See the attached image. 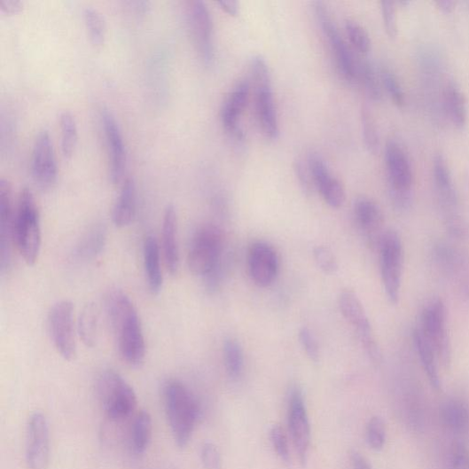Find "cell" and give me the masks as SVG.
<instances>
[{"mask_svg":"<svg viewBox=\"0 0 469 469\" xmlns=\"http://www.w3.org/2000/svg\"><path fill=\"white\" fill-rule=\"evenodd\" d=\"M106 310L124 362L131 367L142 366L146 356L145 339L131 299L121 290L109 292Z\"/></svg>","mask_w":469,"mask_h":469,"instance_id":"obj_1","label":"cell"},{"mask_svg":"<svg viewBox=\"0 0 469 469\" xmlns=\"http://www.w3.org/2000/svg\"><path fill=\"white\" fill-rule=\"evenodd\" d=\"M165 411L175 442L180 449L188 446L201 418V407L194 395L177 379L163 386Z\"/></svg>","mask_w":469,"mask_h":469,"instance_id":"obj_2","label":"cell"},{"mask_svg":"<svg viewBox=\"0 0 469 469\" xmlns=\"http://www.w3.org/2000/svg\"><path fill=\"white\" fill-rule=\"evenodd\" d=\"M14 245L27 265L38 261L42 246L40 213L33 192L23 189L14 223Z\"/></svg>","mask_w":469,"mask_h":469,"instance_id":"obj_3","label":"cell"},{"mask_svg":"<svg viewBox=\"0 0 469 469\" xmlns=\"http://www.w3.org/2000/svg\"><path fill=\"white\" fill-rule=\"evenodd\" d=\"M385 164L394 205L401 210L409 208L413 199L415 175L410 157L399 143L392 140L386 145Z\"/></svg>","mask_w":469,"mask_h":469,"instance_id":"obj_4","label":"cell"},{"mask_svg":"<svg viewBox=\"0 0 469 469\" xmlns=\"http://www.w3.org/2000/svg\"><path fill=\"white\" fill-rule=\"evenodd\" d=\"M97 388L100 403L109 419L122 421L132 415L137 403V395L120 373L105 371L98 379Z\"/></svg>","mask_w":469,"mask_h":469,"instance_id":"obj_5","label":"cell"},{"mask_svg":"<svg viewBox=\"0 0 469 469\" xmlns=\"http://www.w3.org/2000/svg\"><path fill=\"white\" fill-rule=\"evenodd\" d=\"M224 245L222 229L215 225L200 228L192 238L188 253L192 273L205 278L223 258Z\"/></svg>","mask_w":469,"mask_h":469,"instance_id":"obj_6","label":"cell"},{"mask_svg":"<svg viewBox=\"0 0 469 469\" xmlns=\"http://www.w3.org/2000/svg\"><path fill=\"white\" fill-rule=\"evenodd\" d=\"M252 74L256 90V113L263 134L270 140L278 139L280 134L276 112L271 77L269 66L261 55L252 59Z\"/></svg>","mask_w":469,"mask_h":469,"instance_id":"obj_7","label":"cell"},{"mask_svg":"<svg viewBox=\"0 0 469 469\" xmlns=\"http://www.w3.org/2000/svg\"><path fill=\"white\" fill-rule=\"evenodd\" d=\"M378 248L384 290L390 301L396 305L401 294L403 265L401 238L395 231H386Z\"/></svg>","mask_w":469,"mask_h":469,"instance_id":"obj_8","label":"cell"},{"mask_svg":"<svg viewBox=\"0 0 469 469\" xmlns=\"http://www.w3.org/2000/svg\"><path fill=\"white\" fill-rule=\"evenodd\" d=\"M339 307L345 319L355 329L371 362L375 365L380 364L382 357L380 348L360 298L352 291H342L339 295Z\"/></svg>","mask_w":469,"mask_h":469,"instance_id":"obj_9","label":"cell"},{"mask_svg":"<svg viewBox=\"0 0 469 469\" xmlns=\"http://www.w3.org/2000/svg\"><path fill=\"white\" fill-rule=\"evenodd\" d=\"M422 333L433 347L438 360L444 366L451 361V344L448 327V312L444 301L431 300L422 314Z\"/></svg>","mask_w":469,"mask_h":469,"instance_id":"obj_10","label":"cell"},{"mask_svg":"<svg viewBox=\"0 0 469 469\" xmlns=\"http://www.w3.org/2000/svg\"><path fill=\"white\" fill-rule=\"evenodd\" d=\"M74 327L73 302L63 300L55 303L48 315L49 334L54 348L67 362H73L77 355Z\"/></svg>","mask_w":469,"mask_h":469,"instance_id":"obj_11","label":"cell"},{"mask_svg":"<svg viewBox=\"0 0 469 469\" xmlns=\"http://www.w3.org/2000/svg\"><path fill=\"white\" fill-rule=\"evenodd\" d=\"M287 420L294 450L300 463L305 465L310 452L311 426L305 395L297 385L289 394Z\"/></svg>","mask_w":469,"mask_h":469,"instance_id":"obj_12","label":"cell"},{"mask_svg":"<svg viewBox=\"0 0 469 469\" xmlns=\"http://www.w3.org/2000/svg\"><path fill=\"white\" fill-rule=\"evenodd\" d=\"M433 176L436 194L449 229L456 235H463L465 228L457 211V192L449 164L442 154H437L434 159Z\"/></svg>","mask_w":469,"mask_h":469,"instance_id":"obj_13","label":"cell"},{"mask_svg":"<svg viewBox=\"0 0 469 469\" xmlns=\"http://www.w3.org/2000/svg\"><path fill=\"white\" fill-rule=\"evenodd\" d=\"M26 464L29 469H48L51 457L50 426L47 418L35 411L27 420L26 430Z\"/></svg>","mask_w":469,"mask_h":469,"instance_id":"obj_14","label":"cell"},{"mask_svg":"<svg viewBox=\"0 0 469 469\" xmlns=\"http://www.w3.org/2000/svg\"><path fill=\"white\" fill-rule=\"evenodd\" d=\"M314 11L322 32L326 38L331 51L335 54L338 67L342 75L348 81H352L357 75V66L353 55L342 38L336 23L331 18L330 13L324 3L314 4Z\"/></svg>","mask_w":469,"mask_h":469,"instance_id":"obj_15","label":"cell"},{"mask_svg":"<svg viewBox=\"0 0 469 469\" xmlns=\"http://www.w3.org/2000/svg\"><path fill=\"white\" fill-rule=\"evenodd\" d=\"M100 119L108 157L109 177L113 184H120L124 181L127 167L123 135L114 115L108 109H101Z\"/></svg>","mask_w":469,"mask_h":469,"instance_id":"obj_16","label":"cell"},{"mask_svg":"<svg viewBox=\"0 0 469 469\" xmlns=\"http://www.w3.org/2000/svg\"><path fill=\"white\" fill-rule=\"evenodd\" d=\"M187 17L199 57L206 66H211L215 60L214 24L207 4L199 0L189 3Z\"/></svg>","mask_w":469,"mask_h":469,"instance_id":"obj_17","label":"cell"},{"mask_svg":"<svg viewBox=\"0 0 469 469\" xmlns=\"http://www.w3.org/2000/svg\"><path fill=\"white\" fill-rule=\"evenodd\" d=\"M58 175L51 136L48 130L43 129L36 136L33 148L32 176L41 189L48 190L57 182Z\"/></svg>","mask_w":469,"mask_h":469,"instance_id":"obj_18","label":"cell"},{"mask_svg":"<svg viewBox=\"0 0 469 469\" xmlns=\"http://www.w3.org/2000/svg\"><path fill=\"white\" fill-rule=\"evenodd\" d=\"M247 261L251 277L259 287H269L277 278L280 259L277 252L269 243L254 242L248 251Z\"/></svg>","mask_w":469,"mask_h":469,"instance_id":"obj_19","label":"cell"},{"mask_svg":"<svg viewBox=\"0 0 469 469\" xmlns=\"http://www.w3.org/2000/svg\"><path fill=\"white\" fill-rule=\"evenodd\" d=\"M308 165L314 185L320 192L324 202L332 208L342 207L346 201L344 186L330 173L322 157L315 152L310 153Z\"/></svg>","mask_w":469,"mask_h":469,"instance_id":"obj_20","label":"cell"},{"mask_svg":"<svg viewBox=\"0 0 469 469\" xmlns=\"http://www.w3.org/2000/svg\"><path fill=\"white\" fill-rule=\"evenodd\" d=\"M15 215L11 184L0 181V254H2V270L4 272L11 264L12 247L14 245Z\"/></svg>","mask_w":469,"mask_h":469,"instance_id":"obj_21","label":"cell"},{"mask_svg":"<svg viewBox=\"0 0 469 469\" xmlns=\"http://www.w3.org/2000/svg\"><path fill=\"white\" fill-rule=\"evenodd\" d=\"M251 86L247 80H242L238 82L231 95L225 100L220 117L222 122L228 133L237 140H242L244 137L243 130L239 126V120L244 109L250 98Z\"/></svg>","mask_w":469,"mask_h":469,"instance_id":"obj_22","label":"cell"},{"mask_svg":"<svg viewBox=\"0 0 469 469\" xmlns=\"http://www.w3.org/2000/svg\"><path fill=\"white\" fill-rule=\"evenodd\" d=\"M354 215L358 229L369 244L379 246L384 235L383 215L379 205L367 198L358 199L354 205Z\"/></svg>","mask_w":469,"mask_h":469,"instance_id":"obj_23","label":"cell"},{"mask_svg":"<svg viewBox=\"0 0 469 469\" xmlns=\"http://www.w3.org/2000/svg\"><path fill=\"white\" fill-rule=\"evenodd\" d=\"M177 231L178 220L176 207L169 205L163 215L161 247L165 265L173 275L177 273L180 263Z\"/></svg>","mask_w":469,"mask_h":469,"instance_id":"obj_24","label":"cell"},{"mask_svg":"<svg viewBox=\"0 0 469 469\" xmlns=\"http://www.w3.org/2000/svg\"><path fill=\"white\" fill-rule=\"evenodd\" d=\"M144 262L148 287L152 294H158L162 288L163 276L160 246L153 236H148L145 240Z\"/></svg>","mask_w":469,"mask_h":469,"instance_id":"obj_25","label":"cell"},{"mask_svg":"<svg viewBox=\"0 0 469 469\" xmlns=\"http://www.w3.org/2000/svg\"><path fill=\"white\" fill-rule=\"evenodd\" d=\"M136 213V185L131 178L122 182L120 195L113 209V223L118 228H125L133 222Z\"/></svg>","mask_w":469,"mask_h":469,"instance_id":"obj_26","label":"cell"},{"mask_svg":"<svg viewBox=\"0 0 469 469\" xmlns=\"http://www.w3.org/2000/svg\"><path fill=\"white\" fill-rule=\"evenodd\" d=\"M443 104L447 116L457 129H462L467 121L466 100L456 82L450 80L443 90Z\"/></svg>","mask_w":469,"mask_h":469,"instance_id":"obj_27","label":"cell"},{"mask_svg":"<svg viewBox=\"0 0 469 469\" xmlns=\"http://www.w3.org/2000/svg\"><path fill=\"white\" fill-rule=\"evenodd\" d=\"M444 426L456 434H465L469 430V408L459 400L445 403L440 410Z\"/></svg>","mask_w":469,"mask_h":469,"instance_id":"obj_28","label":"cell"},{"mask_svg":"<svg viewBox=\"0 0 469 469\" xmlns=\"http://www.w3.org/2000/svg\"><path fill=\"white\" fill-rule=\"evenodd\" d=\"M413 341H415L416 349L420 358L421 364L427 375L432 387L435 390H439L441 387V381L436 363L438 358L433 347L427 341L420 328L415 331V334H413Z\"/></svg>","mask_w":469,"mask_h":469,"instance_id":"obj_29","label":"cell"},{"mask_svg":"<svg viewBox=\"0 0 469 469\" xmlns=\"http://www.w3.org/2000/svg\"><path fill=\"white\" fill-rule=\"evenodd\" d=\"M152 437V419L148 410H141L136 416L131 428V446L137 455L148 449Z\"/></svg>","mask_w":469,"mask_h":469,"instance_id":"obj_30","label":"cell"},{"mask_svg":"<svg viewBox=\"0 0 469 469\" xmlns=\"http://www.w3.org/2000/svg\"><path fill=\"white\" fill-rule=\"evenodd\" d=\"M98 310L95 303L90 302L82 310L77 325L78 335L88 348H94L98 337Z\"/></svg>","mask_w":469,"mask_h":469,"instance_id":"obj_31","label":"cell"},{"mask_svg":"<svg viewBox=\"0 0 469 469\" xmlns=\"http://www.w3.org/2000/svg\"><path fill=\"white\" fill-rule=\"evenodd\" d=\"M106 238L104 228H92L77 244L74 252L75 257L84 261L95 259L102 253Z\"/></svg>","mask_w":469,"mask_h":469,"instance_id":"obj_32","label":"cell"},{"mask_svg":"<svg viewBox=\"0 0 469 469\" xmlns=\"http://www.w3.org/2000/svg\"><path fill=\"white\" fill-rule=\"evenodd\" d=\"M61 148L66 159H71L78 143V130L74 117L69 112L60 115Z\"/></svg>","mask_w":469,"mask_h":469,"instance_id":"obj_33","label":"cell"},{"mask_svg":"<svg viewBox=\"0 0 469 469\" xmlns=\"http://www.w3.org/2000/svg\"><path fill=\"white\" fill-rule=\"evenodd\" d=\"M224 358L229 376L233 379H239L244 370V353L238 340L229 339L225 341Z\"/></svg>","mask_w":469,"mask_h":469,"instance_id":"obj_34","label":"cell"},{"mask_svg":"<svg viewBox=\"0 0 469 469\" xmlns=\"http://www.w3.org/2000/svg\"><path fill=\"white\" fill-rule=\"evenodd\" d=\"M84 20L89 37L93 46L99 48L105 43L106 24L98 11L92 7L84 10Z\"/></svg>","mask_w":469,"mask_h":469,"instance_id":"obj_35","label":"cell"},{"mask_svg":"<svg viewBox=\"0 0 469 469\" xmlns=\"http://www.w3.org/2000/svg\"><path fill=\"white\" fill-rule=\"evenodd\" d=\"M357 75L360 76L369 97L374 101L382 99V84L373 66L369 62H362L357 66Z\"/></svg>","mask_w":469,"mask_h":469,"instance_id":"obj_36","label":"cell"},{"mask_svg":"<svg viewBox=\"0 0 469 469\" xmlns=\"http://www.w3.org/2000/svg\"><path fill=\"white\" fill-rule=\"evenodd\" d=\"M362 127L366 148L370 152L376 153L379 148V132L371 109L366 106L362 110Z\"/></svg>","mask_w":469,"mask_h":469,"instance_id":"obj_37","label":"cell"},{"mask_svg":"<svg viewBox=\"0 0 469 469\" xmlns=\"http://www.w3.org/2000/svg\"><path fill=\"white\" fill-rule=\"evenodd\" d=\"M345 29L351 44L358 52L366 54L371 51L370 35L362 25L348 20L345 23Z\"/></svg>","mask_w":469,"mask_h":469,"instance_id":"obj_38","label":"cell"},{"mask_svg":"<svg viewBox=\"0 0 469 469\" xmlns=\"http://www.w3.org/2000/svg\"><path fill=\"white\" fill-rule=\"evenodd\" d=\"M380 80L384 90L388 93L392 101L397 106H403L406 102V96L395 74L388 68H384L380 73Z\"/></svg>","mask_w":469,"mask_h":469,"instance_id":"obj_39","label":"cell"},{"mask_svg":"<svg viewBox=\"0 0 469 469\" xmlns=\"http://www.w3.org/2000/svg\"><path fill=\"white\" fill-rule=\"evenodd\" d=\"M387 439V431L382 418L373 417L367 424L366 441L369 447L374 451L383 449Z\"/></svg>","mask_w":469,"mask_h":469,"instance_id":"obj_40","label":"cell"},{"mask_svg":"<svg viewBox=\"0 0 469 469\" xmlns=\"http://www.w3.org/2000/svg\"><path fill=\"white\" fill-rule=\"evenodd\" d=\"M270 439L275 453L284 463L289 464L291 461L290 449L284 429L280 426H273L270 431Z\"/></svg>","mask_w":469,"mask_h":469,"instance_id":"obj_41","label":"cell"},{"mask_svg":"<svg viewBox=\"0 0 469 469\" xmlns=\"http://www.w3.org/2000/svg\"><path fill=\"white\" fill-rule=\"evenodd\" d=\"M314 259L319 269L325 274H334L339 270V262L329 247L319 245L314 248Z\"/></svg>","mask_w":469,"mask_h":469,"instance_id":"obj_42","label":"cell"},{"mask_svg":"<svg viewBox=\"0 0 469 469\" xmlns=\"http://www.w3.org/2000/svg\"><path fill=\"white\" fill-rule=\"evenodd\" d=\"M382 20L386 34L390 38H395L398 35V23L396 16L395 4L389 0H383L380 3Z\"/></svg>","mask_w":469,"mask_h":469,"instance_id":"obj_43","label":"cell"},{"mask_svg":"<svg viewBox=\"0 0 469 469\" xmlns=\"http://www.w3.org/2000/svg\"><path fill=\"white\" fill-rule=\"evenodd\" d=\"M299 340L310 361L317 363L320 360V349L315 335L309 327L303 326L300 329Z\"/></svg>","mask_w":469,"mask_h":469,"instance_id":"obj_44","label":"cell"},{"mask_svg":"<svg viewBox=\"0 0 469 469\" xmlns=\"http://www.w3.org/2000/svg\"><path fill=\"white\" fill-rule=\"evenodd\" d=\"M201 462L204 469H222L223 457L217 447L211 443L206 442L201 447Z\"/></svg>","mask_w":469,"mask_h":469,"instance_id":"obj_45","label":"cell"},{"mask_svg":"<svg viewBox=\"0 0 469 469\" xmlns=\"http://www.w3.org/2000/svg\"><path fill=\"white\" fill-rule=\"evenodd\" d=\"M293 169L302 192H305L307 196L311 195L313 192V186L315 185L309 165L306 167V165L302 163V160L298 159L294 161Z\"/></svg>","mask_w":469,"mask_h":469,"instance_id":"obj_46","label":"cell"},{"mask_svg":"<svg viewBox=\"0 0 469 469\" xmlns=\"http://www.w3.org/2000/svg\"><path fill=\"white\" fill-rule=\"evenodd\" d=\"M447 469H469V452L462 445H455L449 457Z\"/></svg>","mask_w":469,"mask_h":469,"instance_id":"obj_47","label":"cell"},{"mask_svg":"<svg viewBox=\"0 0 469 469\" xmlns=\"http://www.w3.org/2000/svg\"><path fill=\"white\" fill-rule=\"evenodd\" d=\"M350 466L351 469H373L369 460L356 451L351 453Z\"/></svg>","mask_w":469,"mask_h":469,"instance_id":"obj_48","label":"cell"},{"mask_svg":"<svg viewBox=\"0 0 469 469\" xmlns=\"http://www.w3.org/2000/svg\"><path fill=\"white\" fill-rule=\"evenodd\" d=\"M23 8V3L19 0H8L0 4V11L8 15H13L20 12Z\"/></svg>","mask_w":469,"mask_h":469,"instance_id":"obj_49","label":"cell"},{"mask_svg":"<svg viewBox=\"0 0 469 469\" xmlns=\"http://www.w3.org/2000/svg\"><path fill=\"white\" fill-rule=\"evenodd\" d=\"M217 4L230 16H238V4L234 2V0H222V2H218Z\"/></svg>","mask_w":469,"mask_h":469,"instance_id":"obj_50","label":"cell"},{"mask_svg":"<svg viewBox=\"0 0 469 469\" xmlns=\"http://www.w3.org/2000/svg\"><path fill=\"white\" fill-rule=\"evenodd\" d=\"M437 8L444 12H450L454 10L456 4L452 0H437Z\"/></svg>","mask_w":469,"mask_h":469,"instance_id":"obj_51","label":"cell"}]
</instances>
